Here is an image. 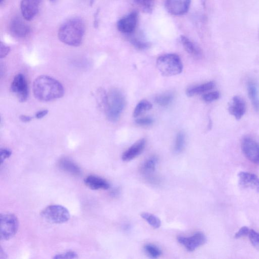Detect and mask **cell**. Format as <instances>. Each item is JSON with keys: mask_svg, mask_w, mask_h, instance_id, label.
I'll use <instances>...</instances> for the list:
<instances>
[{"mask_svg": "<svg viewBox=\"0 0 259 259\" xmlns=\"http://www.w3.org/2000/svg\"><path fill=\"white\" fill-rule=\"evenodd\" d=\"M99 10L97 11L96 13L95 14V28H97L98 26V14H99Z\"/></svg>", "mask_w": 259, "mask_h": 259, "instance_id": "obj_40", "label": "cell"}, {"mask_svg": "<svg viewBox=\"0 0 259 259\" xmlns=\"http://www.w3.org/2000/svg\"><path fill=\"white\" fill-rule=\"evenodd\" d=\"M10 33L17 39H24L31 33V29L23 19L20 16H15L9 25Z\"/></svg>", "mask_w": 259, "mask_h": 259, "instance_id": "obj_7", "label": "cell"}, {"mask_svg": "<svg viewBox=\"0 0 259 259\" xmlns=\"http://www.w3.org/2000/svg\"><path fill=\"white\" fill-rule=\"evenodd\" d=\"M144 250L146 254L151 258L157 259L162 254L161 250L157 246L152 244H147L144 247Z\"/></svg>", "mask_w": 259, "mask_h": 259, "instance_id": "obj_28", "label": "cell"}, {"mask_svg": "<svg viewBox=\"0 0 259 259\" xmlns=\"http://www.w3.org/2000/svg\"><path fill=\"white\" fill-rule=\"evenodd\" d=\"M239 184L245 189H250L259 193V178L254 174L241 172L238 174Z\"/></svg>", "mask_w": 259, "mask_h": 259, "instance_id": "obj_15", "label": "cell"}, {"mask_svg": "<svg viewBox=\"0 0 259 259\" xmlns=\"http://www.w3.org/2000/svg\"><path fill=\"white\" fill-rule=\"evenodd\" d=\"M242 149L245 157L255 163H259V144L251 137L244 138Z\"/></svg>", "mask_w": 259, "mask_h": 259, "instance_id": "obj_10", "label": "cell"}, {"mask_svg": "<svg viewBox=\"0 0 259 259\" xmlns=\"http://www.w3.org/2000/svg\"><path fill=\"white\" fill-rule=\"evenodd\" d=\"M250 229L246 227H242L235 234L234 237L236 239L249 235Z\"/></svg>", "mask_w": 259, "mask_h": 259, "instance_id": "obj_35", "label": "cell"}, {"mask_svg": "<svg viewBox=\"0 0 259 259\" xmlns=\"http://www.w3.org/2000/svg\"><path fill=\"white\" fill-rule=\"evenodd\" d=\"M42 217L48 223L53 224H63L66 223L70 215L68 210L61 205H51L41 212Z\"/></svg>", "mask_w": 259, "mask_h": 259, "instance_id": "obj_5", "label": "cell"}, {"mask_svg": "<svg viewBox=\"0 0 259 259\" xmlns=\"http://www.w3.org/2000/svg\"><path fill=\"white\" fill-rule=\"evenodd\" d=\"M131 43L136 48L140 50H144L149 48L150 46L149 43H147L142 39L132 37L130 40Z\"/></svg>", "mask_w": 259, "mask_h": 259, "instance_id": "obj_30", "label": "cell"}, {"mask_svg": "<svg viewBox=\"0 0 259 259\" xmlns=\"http://www.w3.org/2000/svg\"><path fill=\"white\" fill-rule=\"evenodd\" d=\"M11 90L16 95L20 102H24L28 99L29 87L27 81L23 74H18L15 77L11 85Z\"/></svg>", "mask_w": 259, "mask_h": 259, "instance_id": "obj_8", "label": "cell"}, {"mask_svg": "<svg viewBox=\"0 0 259 259\" xmlns=\"http://www.w3.org/2000/svg\"><path fill=\"white\" fill-rule=\"evenodd\" d=\"M85 32V26L83 21L79 18H73L61 26L58 36L63 43L78 47L82 44Z\"/></svg>", "mask_w": 259, "mask_h": 259, "instance_id": "obj_2", "label": "cell"}, {"mask_svg": "<svg viewBox=\"0 0 259 259\" xmlns=\"http://www.w3.org/2000/svg\"><path fill=\"white\" fill-rule=\"evenodd\" d=\"M59 165L62 170L73 176L79 177L82 174L79 166L68 159H61L59 162Z\"/></svg>", "mask_w": 259, "mask_h": 259, "instance_id": "obj_18", "label": "cell"}, {"mask_svg": "<svg viewBox=\"0 0 259 259\" xmlns=\"http://www.w3.org/2000/svg\"><path fill=\"white\" fill-rule=\"evenodd\" d=\"M134 2L144 12L147 13H151L153 12L155 0H134Z\"/></svg>", "mask_w": 259, "mask_h": 259, "instance_id": "obj_26", "label": "cell"}, {"mask_svg": "<svg viewBox=\"0 0 259 259\" xmlns=\"http://www.w3.org/2000/svg\"><path fill=\"white\" fill-rule=\"evenodd\" d=\"M3 1H4V0H0V3L2 4Z\"/></svg>", "mask_w": 259, "mask_h": 259, "instance_id": "obj_42", "label": "cell"}, {"mask_svg": "<svg viewBox=\"0 0 259 259\" xmlns=\"http://www.w3.org/2000/svg\"><path fill=\"white\" fill-rule=\"evenodd\" d=\"M0 220L1 239L2 240H9L16 234L19 227V222L17 217L11 213L1 214Z\"/></svg>", "mask_w": 259, "mask_h": 259, "instance_id": "obj_6", "label": "cell"}, {"mask_svg": "<svg viewBox=\"0 0 259 259\" xmlns=\"http://www.w3.org/2000/svg\"><path fill=\"white\" fill-rule=\"evenodd\" d=\"M86 186L92 190H107L110 184L105 179L95 175L87 176L84 180Z\"/></svg>", "mask_w": 259, "mask_h": 259, "instance_id": "obj_17", "label": "cell"}, {"mask_svg": "<svg viewBox=\"0 0 259 259\" xmlns=\"http://www.w3.org/2000/svg\"><path fill=\"white\" fill-rule=\"evenodd\" d=\"M34 97L41 101H50L63 97L65 90L58 80L47 76L36 78L33 84Z\"/></svg>", "mask_w": 259, "mask_h": 259, "instance_id": "obj_1", "label": "cell"}, {"mask_svg": "<svg viewBox=\"0 0 259 259\" xmlns=\"http://www.w3.org/2000/svg\"><path fill=\"white\" fill-rule=\"evenodd\" d=\"M10 51V48L1 42V45H0V58L1 59L5 58L7 56Z\"/></svg>", "mask_w": 259, "mask_h": 259, "instance_id": "obj_34", "label": "cell"}, {"mask_svg": "<svg viewBox=\"0 0 259 259\" xmlns=\"http://www.w3.org/2000/svg\"><path fill=\"white\" fill-rule=\"evenodd\" d=\"M220 95L219 92H211L207 94L203 95L202 97V99L206 102H212L218 100L220 98Z\"/></svg>", "mask_w": 259, "mask_h": 259, "instance_id": "obj_32", "label": "cell"}, {"mask_svg": "<svg viewBox=\"0 0 259 259\" xmlns=\"http://www.w3.org/2000/svg\"><path fill=\"white\" fill-rule=\"evenodd\" d=\"M42 0H22L21 9L24 19L30 21L38 14Z\"/></svg>", "mask_w": 259, "mask_h": 259, "instance_id": "obj_13", "label": "cell"}, {"mask_svg": "<svg viewBox=\"0 0 259 259\" xmlns=\"http://www.w3.org/2000/svg\"><path fill=\"white\" fill-rule=\"evenodd\" d=\"M78 258V255L74 251H67L64 253L55 255L54 259H76Z\"/></svg>", "mask_w": 259, "mask_h": 259, "instance_id": "obj_33", "label": "cell"}, {"mask_svg": "<svg viewBox=\"0 0 259 259\" xmlns=\"http://www.w3.org/2000/svg\"><path fill=\"white\" fill-rule=\"evenodd\" d=\"M20 119L22 122L27 123L31 121L32 118L30 116L22 115L20 117Z\"/></svg>", "mask_w": 259, "mask_h": 259, "instance_id": "obj_39", "label": "cell"}, {"mask_svg": "<svg viewBox=\"0 0 259 259\" xmlns=\"http://www.w3.org/2000/svg\"><path fill=\"white\" fill-rule=\"evenodd\" d=\"M158 159L155 157H152L147 159L143 164L141 168V172L145 175L147 179L151 182L156 180L152 175L154 174L156 169V165Z\"/></svg>", "mask_w": 259, "mask_h": 259, "instance_id": "obj_19", "label": "cell"}, {"mask_svg": "<svg viewBox=\"0 0 259 259\" xmlns=\"http://www.w3.org/2000/svg\"><path fill=\"white\" fill-rule=\"evenodd\" d=\"M96 0H90V5H93V4L95 3Z\"/></svg>", "mask_w": 259, "mask_h": 259, "instance_id": "obj_41", "label": "cell"}, {"mask_svg": "<svg viewBox=\"0 0 259 259\" xmlns=\"http://www.w3.org/2000/svg\"><path fill=\"white\" fill-rule=\"evenodd\" d=\"M125 106V99L122 92L113 89L108 94V104L105 113L109 121L117 122L120 118Z\"/></svg>", "mask_w": 259, "mask_h": 259, "instance_id": "obj_4", "label": "cell"}, {"mask_svg": "<svg viewBox=\"0 0 259 259\" xmlns=\"http://www.w3.org/2000/svg\"><path fill=\"white\" fill-rule=\"evenodd\" d=\"M180 41L184 49L193 57L197 59L202 57V52L201 49L186 36L181 35Z\"/></svg>", "mask_w": 259, "mask_h": 259, "instance_id": "obj_20", "label": "cell"}, {"mask_svg": "<svg viewBox=\"0 0 259 259\" xmlns=\"http://www.w3.org/2000/svg\"><path fill=\"white\" fill-rule=\"evenodd\" d=\"M48 113V110H43L35 114V118L38 119H41L46 116Z\"/></svg>", "mask_w": 259, "mask_h": 259, "instance_id": "obj_38", "label": "cell"}, {"mask_svg": "<svg viewBox=\"0 0 259 259\" xmlns=\"http://www.w3.org/2000/svg\"><path fill=\"white\" fill-rule=\"evenodd\" d=\"M157 66L162 75L165 77L178 75L183 68L181 60L176 54L162 55L157 60Z\"/></svg>", "mask_w": 259, "mask_h": 259, "instance_id": "obj_3", "label": "cell"}, {"mask_svg": "<svg viewBox=\"0 0 259 259\" xmlns=\"http://www.w3.org/2000/svg\"><path fill=\"white\" fill-rule=\"evenodd\" d=\"M215 86V83L211 81L200 85L189 88L187 91V95L189 97H193L200 95L208 91L211 90Z\"/></svg>", "mask_w": 259, "mask_h": 259, "instance_id": "obj_22", "label": "cell"}, {"mask_svg": "<svg viewBox=\"0 0 259 259\" xmlns=\"http://www.w3.org/2000/svg\"><path fill=\"white\" fill-rule=\"evenodd\" d=\"M50 1L51 2H54L55 1H56V0H50Z\"/></svg>", "mask_w": 259, "mask_h": 259, "instance_id": "obj_43", "label": "cell"}, {"mask_svg": "<svg viewBox=\"0 0 259 259\" xmlns=\"http://www.w3.org/2000/svg\"><path fill=\"white\" fill-rule=\"evenodd\" d=\"M138 14L132 12L121 18L117 23L118 30L121 32L130 35L135 30L138 23Z\"/></svg>", "mask_w": 259, "mask_h": 259, "instance_id": "obj_12", "label": "cell"}, {"mask_svg": "<svg viewBox=\"0 0 259 259\" xmlns=\"http://www.w3.org/2000/svg\"><path fill=\"white\" fill-rule=\"evenodd\" d=\"M141 216L148 224L154 228L157 229L161 227V220L154 215L148 213H143L141 214Z\"/></svg>", "mask_w": 259, "mask_h": 259, "instance_id": "obj_25", "label": "cell"}, {"mask_svg": "<svg viewBox=\"0 0 259 259\" xmlns=\"http://www.w3.org/2000/svg\"><path fill=\"white\" fill-rule=\"evenodd\" d=\"M173 99V96L171 94H165L157 97L155 102L160 106H166L169 105Z\"/></svg>", "mask_w": 259, "mask_h": 259, "instance_id": "obj_29", "label": "cell"}, {"mask_svg": "<svg viewBox=\"0 0 259 259\" xmlns=\"http://www.w3.org/2000/svg\"><path fill=\"white\" fill-rule=\"evenodd\" d=\"M247 89L249 97L254 108L257 112H259V96L258 85L254 80H250L248 82Z\"/></svg>", "mask_w": 259, "mask_h": 259, "instance_id": "obj_21", "label": "cell"}, {"mask_svg": "<svg viewBox=\"0 0 259 259\" xmlns=\"http://www.w3.org/2000/svg\"><path fill=\"white\" fill-rule=\"evenodd\" d=\"M177 240L189 252L194 251L207 242L206 235L201 232H197L190 237L179 236Z\"/></svg>", "mask_w": 259, "mask_h": 259, "instance_id": "obj_9", "label": "cell"}, {"mask_svg": "<svg viewBox=\"0 0 259 259\" xmlns=\"http://www.w3.org/2000/svg\"><path fill=\"white\" fill-rule=\"evenodd\" d=\"M185 143H186V136H185L183 132H179L177 135L174 146V152L175 153L179 154L183 151Z\"/></svg>", "mask_w": 259, "mask_h": 259, "instance_id": "obj_27", "label": "cell"}, {"mask_svg": "<svg viewBox=\"0 0 259 259\" xmlns=\"http://www.w3.org/2000/svg\"><path fill=\"white\" fill-rule=\"evenodd\" d=\"M96 99L99 107L105 112L108 104V94L103 89L100 88L97 90Z\"/></svg>", "mask_w": 259, "mask_h": 259, "instance_id": "obj_23", "label": "cell"}, {"mask_svg": "<svg viewBox=\"0 0 259 259\" xmlns=\"http://www.w3.org/2000/svg\"><path fill=\"white\" fill-rule=\"evenodd\" d=\"M229 113L236 120L241 119L247 111L246 103L241 97L235 96L233 97L228 107Z\"/></svg>", "mask_w": 259, "mask_h": 259, "instance_id": "obj_14", "label": "cell"}, {"mask_svg": "<svg viewBox=\"0 0 259 259\" xmlns=\"http://www.w3.org/2000/svg\"><path fill=\"white\" fill-rule=\"evenodd\" d=\"M136 123L140 126H145L152 125L154 121L150 118H143L137 119L135 121Z\"/></svg>", "mask_w": 259, "mask_h": 259, "instance_id": "obj_36", "label": "cell"}, {"mask_svg": "<svg viewBox=\"0 0 259 259\" xmlns=\"http://www.w3.org/2000/svg\"><path fill=\"white\" fill-rule=\"evenodd\" d=\"M249 236L253 246L257 250H259V233L251 229L250 230Z\"/></svg>", "mask_w": 259, "mask_h": 259, "instance_id": "obj_31", "label": "cell"}, {"mask_svg": "<svg viewBox=\"0 0 259 259\" xmlns=\"http://www.w3.org/2000/svg\"><path fill=\"white\" fill-rule=\"evenodd\" d=\"M191 0H165V8L169 13L175 16L186 14L190 7Z\"/></svg>", "mask_w": 259, "mask_h": 259, "instance_id": "obj_11", "label": "cell"}, {"mask_svg": "<svg viewBox=\"0 0 259 259\" xmlns=\"http://www.w3.org/2000/svg\"><path fill=\"white\" fill-rule=\"evenodd\" d=\"M146 143V141L144 138L137 141L123 154V161H130L140 155L145 149Z\"/></svg>", "mask_w": 259, "mask_h": 259, "instance_id": "obj_16", "label": "cell"}, {"mask_svg": "<svg viewBox=\"0 0 259 259\" xmlns=\"http://www.w3.org/2000/svg\"><path fill=\"white\" fill-rule=\"evenodd\" d=\"M152 108L153 105L150 102L146 100H141L138 103L134 110L133 117H138L147 111L150 110Z\"/></svg>", "mask_w": 259, "mask_h": 259, "instance_id": "obj_24", "label": "cell"}, {"mask_svg": "<svg viewBox=\"0 0 259 259\" xmlns=\"http://www.w3.org/2000/svg\"><path fill=\"white\" fill-rule=\"evenodd\" d=\"M12 155V152L7 149H1V164L7 159L9 158Z\"/></svg>", "mask_w": 259, "mask_h": 259, "instance_id": "obj_37", "label": "cell"}]
</instances>
